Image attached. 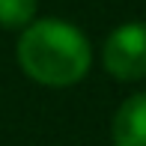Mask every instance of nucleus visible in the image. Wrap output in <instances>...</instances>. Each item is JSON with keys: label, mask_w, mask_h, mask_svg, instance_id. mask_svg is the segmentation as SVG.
<instances>
[{"label": "nucleus", "mask_w": 146, "mask_h": 146, "mask_svg": "<svg viewBox=\"0 0 146 146\" xmlns=\"http://www.w3.org/2000/svg\"><path fill=\"white\" fill-rule=\"evenodd\" d=\"M110 134L116 146H146V92L128 96L119 104Z\"/></svg>", "instance_id": "7ed1b4c3"}, {"label": "nucleus", "mask_w": 146, "mask_h": 146, "mask_svg": "<svg viewBox=\"0 0 146 146\" xmlns=\"http://www.w3.org/2000/svg\"><path fill=\"white\" fill-rule=\"evenodd\" d=\"M24 75L45 87H72L90 72L92 48L81 30L60 18H42L24 27L18 39Z\"/></svg>", "instance_id": "f257e3e1"}, {"label": "nucleus", "mask_w": 146, "mask_h": 146, "mask_svg": "<svg viewBox=\"0 0 146 146\" xmlns=\"http://www.w3.org/2000/svg\"><path fill=\"white\" fill-rule=\"evenodd\" d=\"M102 63L116 81H140L146 78V24L128 21L104 39Z\"/></svg>", "instance_id": "f03ea898"}, {"label": "nucleus", "mask_w": 146, "mask_h": 146, "mask_svg": "<svg viewBox=\"0 0 146 146\" xmlns=\"http://www.w3.org/2000/svg\"><path fill=\"white\" fill-rule=\"evenodd\" d=\"M36 0H0V27L3 30H24L33 24Z\"/></svg>", "instance_id": "20e7f679"}]
</instances>
